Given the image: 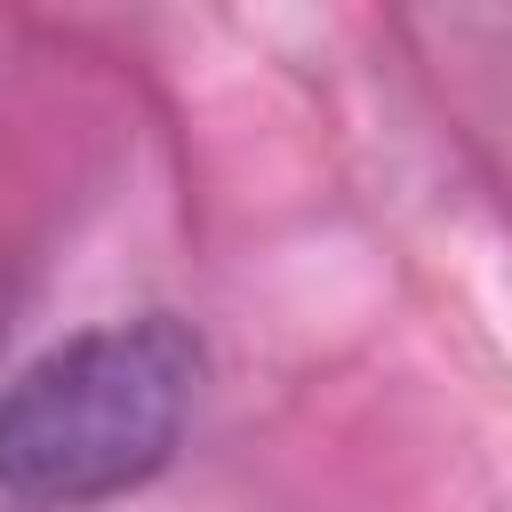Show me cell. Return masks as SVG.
Here are the masks:
<instances>
[{"instance_id": "obj_1", "label": "cell", "mask_w": 512, "mask_h": 512, "mask_svg": "<svg viewBox=\"0 0 512 512\" xmlns=\"http://www.w3.org/2000/svg\"><path fill=\"white\" fill-rule=\"evenodd\" d=\"M200 400V344L168 312L104 320L16 368L0 392V496L80 512L144 488Z\"/></svg>"}]
</instances>
